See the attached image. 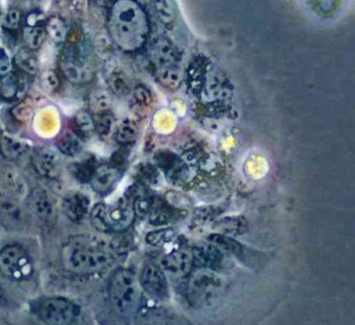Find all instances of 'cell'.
I'll list each match as a JSON object with an SVG mask.
<instances>
[{
    "label": "cell",
    "mask_w": 355,
    "mask_h": 325,
    "mask_svg": "<svg viewBox=\"0 0 355 325\" xmlns=\"http://www.w3.org/2000/svg\"><path fill=\"white\" fill-rule=\"evenodd\" d=\"M159 43L155 56H157V62H159V69L165 68L166 73H173L171 69L176 68V64H178V53H176L173 47L168 44V42L161 41L159 42Z\"/></svg>",
    "instance_id": "603a6c76"
},
{
    "label": "cell",
    "mask_w": 355,
    "mask_h": 325,
    "mask_svg": "<svg viewBox=\"0 0 355 325\" xmlns=\"http://www.w3.org/2000/svg\"><path fill=\"white\" fill-rule=\"evenodd\" d=\"M162 268L174 275L186 274L193 266L192 254L184 250H176L167 254L161 262Z\"/></svg>",
    "instance_id": "9a60e30c"
},
{
    "label": "cell",
    "mask_w": 355,
    "mask_h": 325,
    "mask_svg": "<svg viewBox=\"0 0 355 325\" xmlns=\"http://www.w3.org/2000/svg\"><path fill=\"white\" fill-rule=\"evenodd\" d=\"M132 102L137 110H144V108H148L150 104V92L143 85H138L132 93Z\"/></svg>",
    "instance_id": "e575fe53"
},
{
    "label": "cell",
    "mask_w": 355,
    "mask_h": 325,
    "mask_svg": "<svg viewBox=\"0 0 355 325\" xmlns=\"http://www.w3.org/2000/svg\"><path fill=\"white\" fill-rule=\"evenodd\" d=\"M22 73L13 72L0 81V96L7 101L21 100L28 91V79Z\"/></svg>",
    "instance_id": "7c38bea8"
},
{
    "label": "cell",
    "mask_w": 355,
    "mask_h": 325,
    "mask_svg": "<svg viewBox=\"0 0 355 325\" xmlns=\"http://www.w3.org/2000/svg\"><path fill=\"white\" fill-rule=\"evenodd\" d=\"M138 135V126L134 121L125 119L118 125L115 131V139L121 145L132 143Z\"/></svg>",
    "instance_id": "4316f807"
},
{
    "label": "cell",
    "mask_w": 355,
    "mask_h": 325,
    "mask_svg": "<svg viewBox=\"0 0 355 325\" xmlns=\"http://www.w3.org/2000/svg\"><path fill=\"white\" fill-rule=\"evenodd\" d=\"M95 169L96 168H94L90 162L86 160V162L76 164L73 173L76 178L80 179V181H84V183L89 181L90 183L91 177H92Z\"/></svg>",
    "instance_id": "d590c367"
},
{
    "label": "cell",
    "mask_w": 355,
    "mask_h": 325,
    "mask_svg": "<svg viewBox=\"0 0 355 325\" xmlns=\"http://www.w3.org/2000/svg\"><path fill=\"white\" fill-rule=\"evenodd\" d=\"M45 33L53 43L63 44L69 37V29L65 21L59 16H51L45 21Z\"/></svg>",
    "instance_id": "d6986e66"
},
{
    "label": "cell",
    "mask_w": 355,
    "mask_h": 325,
    "mask_svg": "<svg viewBox=\"0 0 355 325\" xmlns=\"http://www.w3.org/2000/svg\"><path fill=\"white\" fill-rule=\"evenodd\" d=\"M60 68L65 78L74 85H84L94 77L88 50L82 41L66 45L60 58Z\"/></svg>",
    "instance_id": "3957f363"
},
{
    "label": "cell",
    "mask_w": 355,
    "mask_h": 325,
    "mask_svg": "<svg viewBox=\"0 0 355 325\" xmlns=\"http://www.w3.org/2000/svg\"><path fill=\"white\" fill-rule=\"evenodd\" d=\"M89 108L93 117L98 116L103 112H110L111 108V97L109 94L101 90H95L89 96Z\"/></svg>",
    "instance_id": "484cf974"
},
{
    "label": "cell",
    "mask_w": 355,
    "mask_h": 325,
    "mask_svg": "<svg viewBox=\"0 0 355 325\" xmlns=\"http://www.w3.org/2000/svg\"><path fill=\"white\" fill-rule=\"evenodd\" d=\"M90 198L86 194L71 192L64 197L62 208L70 220L78 223L90 212Z\"/></svg>",
    "instance_id": "8fae6325"
},
{
    "label": "cell",
    "mask_w": 355,
    "mask_h": 325,
    "mask_svg": "<svg viewBox=\"0 0 355 325\" xmlns=\"http://www.w3.org/2000/svg\"><path fill=\"white\" fill-rule=\"evenodd\" d=\"M140 285L149 295L157 299L165 300L169 297V283L165 271L159 265L149 262L141 272Z\"/></svg>",
    "instance_id": "52a82bcc"
},
{
    "label": "cell",
    "mask_w": 355,
    "mask_h": 325,
    "mask_svg": "<svg viewBox=\"0 0 355 325\" xmlns=\"http://www.w3.org/2000/svg\"><path fill=\"white\" fill-rule=\"evenodd\" d=\"M40 85L47 94L55 93L60 87L59 75L53 70H46L41 74Z\"/></svg>",
    "instance_id": "836d02e7"
},
{
    "label": "cell",
    "mask_w": 355,
    "mask_h": 325,
    "mask_svg": "<svg viewBox=\"0 0 355 325\" xmlns=\"http://www.w3.org/2000/svg\"><path fill=\"white\" fill-rule=\"evenodd\" d=\"M13 70V60L10 58L7 51L0 48V78L10 74Z\"/></svg>",
    "instance_id": "74e56055"
},
{
    "label": "cell",
    "mask_w": 355,
    "mask_h": 325,
    "mask_svg": "<svg viewBox=\"0 0 355 325\" xmlns=\"http://www.w3.org/2000/svg\"><path fill=\"white\" fill-rule=\"evenodd\" d=\"M33 166L39 175L47 178H53L59 174L61 160L57 152L51 148H38L32 156Z\"/></svg>",
    "instance_id": "9c48e42d"
},
{
    "label": "cell",
    "mask_w": 355,
    "mask_h": 325,
    "mask_svg": "<svg viewBox=\"0 0 355 325\" xmlns=\"http://www.w3.org/2000/svg\"><path fill=\"white\" fill-rule=\"evenodd\" d=\"M35 312L46 325H70L78 317V308L66 298L47 297L35 304Z\"/></svg>",
    "instance_id": "5b68a950"
},
{
    "label": "cell",
    "mask_w": 355,
    "mask_h": 325,
    "mask_svg": "<svg viewBox=\"0 0 355 325\" xmlns=\"http://www.w3.org/2000/svg\"><path fill=\"white\" fill-rule=\"evenodd\" d=\"M112 254L107 250L84 244H74L65 253V264L78 273H95L109 266Z\"/></svg>",
    "instance_id": "277c9868"
},
{
    "label": "cell",
    "mask_w": 355,
    "mask_h": 325,
    "mask_svg": "<svg viewBox=\"0 0 355 325\" xmlns=\"http://www.w3.org/2000/svg\"><path fill=\"white\" fill-rule=\"evenodd\" d=\"M83 144L84 142L78 135H74L69 128L64 131L57 140L58 149L61 153L68 156H74L80 153Z\"/></svg>",
    "instance_id": "44dd1931"
},
{
    "label": "cell",
    "mask_w": 355,
    "mask_h": 325,
    "mask_svg": "<svg viewBox=\"0 0 355 325\" xmlns=\"http://www.w3.org/2000/svg\"><path fill=\"white\" fill-rule=\"evenodd\" d=\"M147 216H148L149 222L151 224L165 225L173 221L176 215L175 210H172V208H170L167 203L155 200Z\"/></svg>",
    "instance_id": "cb8c5ba5"
},
{
    "label": "cell",
    "mask_w": 355,
    "mask_h": 325,
    "mask_svg": "<svg viewBox=\"0 0 355 325\" xmlns=\"http://www.w3.org/2000/svg\"><path fill=\"white\" fill-rule=\"evenodd\" d=\"M68 128L78 135L83 142L87 141L95 133L94 119L88 112H78L69 121Z\"/></svg>",
    "instance_id": "2e32d148"
},
{
    "label": "cell",
    "mask_w": 355,
    "mask_h": 325,
    "mask_svg": "<svg viewBox=\"0 0 355 325\" xmlns=\"http://www.w3.org/2000/svg\"><path fill=\"white\" fill-rule=\"evenodd\" d=\"M107 28L110 37L120 49L137 51L146 42L148 19L138 2L117 1L110 10Z\"/></svg>",
    "instance_id": "6da1fadb"
},
{
    "label": "cell",
    "mask_w": 355,
    "mask_h": 325,
    "mask_svg": "<svg viewBox=\"0 0 355 325\" xmlns=\"http://www.w3.org/2000/svg\"><path fill=\"white\" fill-rule=\"evenodd\" d=\"M22 38L26 43V47L36 51L43 45V42L46 39L44 25H24L22 29Z\"/></svg>",
    "instance_id": "7402d4cb"
},
{
    "label": "cell",
    "mask_w": 355,
    "mask_h": 325,
    "mask_svg": "<svg viewBox=\"0 0 355 325\" xmlns=\"http://www.w3.org/2000/svg\"><path fill=\"white\" fill-rule=\"evenodd\" d=\"M227 256L211 244L194 250L192 254L193 264L195 262L199 266L211 269V270H223L228 266Z\"/></svg>",
    "instance_id": "4fadbf2b"
},
{
    "label": "cell",
    "mask_w": 355,
    "mask_h": 325,
    "mask_svg": "<svg viewBox=\"0 0 355 325\" xmlns=\"http://www.w3.org/2000/svg\"><path fill=\"white\" fill-rule=\"evenodd\" d=\"M173 237V231L165 229V231H153L147 235L146 241L153 245H159V244L165 243V242L170 241Z\"/></svg>",
    "instance_id": "8d00e7d4"
},
{
    "label": "cell",
    "mask_w": 355,
    "mask_h": 325,
    "mask_svg": "<svg viewBox=\"0 0 355 325\" xmlns=\"http://www.w3.org/2000/svg\"><path fill=\"white\" fill-rule=\"evenodd\" d=\"M120 175V169L115 165H101L95 169L91 177V187L96 193H109L119 181Z\"/></svg>",
    "instance_id": "30bf717a"
},
{
    "label": "cell",
    "mask_w": 355,
    "mask_h": 325,
    "mask_svg": "<svg viewBox=\"0 0 355 325\" xmlns=\"http://www.w3.org/2000/svg\"><path fill=\"white\" fill-rule=\"evenodd\" d=\"M22 22V12L18 8H10L1 19L3 28L8 31H16L19 29Z\"/></svg>",
    "instance_id": "d6a6232c"
},
{
    "label": "cell",
    "mask_w": 355,
    "mask_h": 325,
    "mask_svg": "<svg viewBox=\"0 0 355 325\" xmlns=\"http://www.w3.org/2000/svg\"><path fill=\"white\" fill-rule=\"evenodd\" d=\"M107 206L105 203L95 204L91 210V222L97 231H110L109 224H107Z\"/></svg>",
    "instance_id": "f546056e"
},
{
    "label": "cell",
    "mask_w": 355,
    "mask_h": 325,
    "mask_svg": "<svg viewBox=\"0 0 355 325\" xmlns=\"http://www.w3.org/2000/svg\"><path fill=\"white\" fill-rule=\"evenodd\" d=\"M0 221H3V224L7 226H16L21 221V212L19 208H16L13 204H3L0 208Z\"/></svg>",
    "instance_id": "4dcf8cb0"
},
{
    "label": "cell",
    "mask_w": 355,
    "mask_h": 325,
    "mask_svg": "<svg viewBox=\"0 0 355 325\" xmlns=\"http://www.w3.org/2000/svg\"><path fill=\"white\" fill-rule=\"evenodd\" d=\"M135 216L134 208L128 200L121 199L114 206H107V218L110 231H125L134 222Z\"/></svg>",
    "instance_id": "ba28073f"
},
{
    "label": "cell",
    "mask_w": 355,
    "mask_h": 325,
    "mask_svg": "<svg viewBox=\"0 0 355 325\" xmlns=\"http://www.w3.org/2000/svg\"><path fill=\"white\" fill-rule=\"evenodd\" d=\"M140 281L132 271L119 269L110 281L109 297L116 314L123 318H132L141 304Z\"/></svg>",
    "instance_id": "7a4b0ae2"
},
{
    "label": "cell",
    "mask_w": 355,
    "mask_h": 325,
    "mask_svg": "<svg viewBox=\"0 0 355 325\" xmlns=\"http://www.w3.org/2000/svg\"><path fill=\"white\" fill-rule=\"evenodd\" d=\"M94 119L95 133L101 138H107L112 133L115 123V117L110 112H103L98 116L93 117Z\"/></svg>",
    "instance_id": "f1b7e54d"
},
{
    "label": "cell",
    "mask_w": 355,
    "mask_h": 325,
    "mask_svg": "<svg viewBox=\"0 0 355 325\" xmlns=\"http://www.w3.org/2000/svg\"><path fill=\"white\" fill-rule=\"evenodd\" d=\"M31 206L36 216L44 222H53L57 217L55 201L46 190L37 188L31 194Z\"/></svg>",
    "instance_id": "5bb4252c"
},
{
    "label": "cell",
    "mask_w": 355,
    "mask_h": 325,
    "mask_svg": "<svg viewBox=\"0 0 355 325\" xmlns=\"http://www.w3.org/2000/svg\"><path fill=\"white\" fill-rule=\"evenodd\" d=\"M15 65L20 72L24 75H36L39 71V58L36 52L26 47H21L13 58Z\"/></svg>",
    "instance_id": "e0dca14e"
},
{
    "label": "cell",
    "mask_w": 355,
    "mask_h": 325,
    "mask_svg": "<svg viewBox=\"0 0 355 325\" xmlns=\"http://www.w3.org/2000/svg\"><path fill=\"white\" fill-rule=\"evenodd\" d=\"M107 83H109L112 93L115 94L116 96L122 97V96L128 95L130 93V81L122 71H115L112 73L107 79Z\"/></svg>",
    "instance_id": "83f0119b"
},
{
    "label": "cell",
    "mask_w": 355,
    "mask_h": 325,
    "mask_svg": "<svg viewBox=\"0 0 355 325\" xmlns=\"http://www.w3.org/2000/svg\"><path fill=\"white\" fill-rule=\"evenodd\" d=\"M0 271L10 278H21L30 274V256L17 245H8L0 250Z\"/></svg>",
    "instance_id": "8992f818"
},
{
    "label": "cell",
    "mask_w": 355,
    "mask_h": 325,
    "mask_svg": "<svg viewBox=\"0 0 355 325\" xmlns=\"http://www.w3.org/2000/svg\"><path fill=\"white\" fill-rule=\"evenodd\" d=\"M0 151L9 160H17L26 151V145L11 135H3L0 139Z\"/></svg>",
    "instance_id": "d4e9b609"
},
{
    "label": "cell",
    "mask_w": 355,
    "mask_h": 325,
    "mask_svg": "<svg viewBox=\"0 0 355 325\" xmlns=\"http://www.w3.org/2000/svg\"><path fill=\"white\" fill-rule=\"evenodd\" d=\"M246 221L243 218H226L219 223V229L226 235H239L244 233L246 228Z\"/></svg>",
    "instance_id": "1f68e13d"
},
{
    "label": "cell",
    "mask_w": 355,
    "mask_h": 325,
    "mask_svg": "<svg viewBox=\"0 0 355 325\" xmlns=\"http://www.w3.org/2000/svg\"><path fill=\"white\" fill-rule=\"evenodd\" d=\"M209 240L211 245L215 246L226 256H236V258H243L245 256V247H243L242 244L228 235L214 233Z\"/></svg>",
    "instance_id": "ac0fdd59"
},
{
    "label": "cell",
    "mask_w": 355,
    "mask_h": 325,
    "mask_svg": "<svg viewBox=\"0 0 355 325\" xmlns=\"http://www.w3.org/2000/svg\"><path fill=\"white\" fill-rule=\"evenodd\" d=\"M157 158L159 166L171 178L172 177L173 178H180L184 174L186 166H184L182 160L175 154L166 151L161 152Z\"/></svg>",
    "instance_id": "ffe728a7"
}]
</instances>
